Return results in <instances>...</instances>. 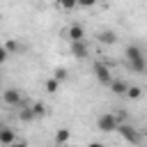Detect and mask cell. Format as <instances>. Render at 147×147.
Here are the masks:
<instances>
[{
	"instance_id": "6da1fadb",
	"label": "cell",
	"mask_w": 147,
	"mask_h": 147,
	"mask_svg": "<svg viewBox=\"0 0 147 147\" xmlns=\"http://www.w3.org/2000/svg\"><path fill=\"white\" fill-rule=\"evenodd\" d=\"M119 124H122V122H119V117H117L115 113H103V115L96 117V129L103 131V133H113V131H117Z\"/></svg>"
},
{
	"instance_id": "7a4b0ae2",
	"label": "cell",
	"mask_w": 147,
	"mask_h": 147,
	"mask_svg": "<svg viewBox=\"0 0 147 147\" xmlns=\"http://www.w3.org/2000/svg\"><path fill=\"white\" fill-rule=\"evenodd\" d=\"M92 74L96 76V80L101 83V85H110L115 78L110 76V67L106 64V62H94L92 64Z\"/></svg>"
},
{
	"instance_id": "3957f363",
	"label": "cell",
	"mask_w": 147,
	"mask_h": 147,
	"mask_svg": "<svg viewBox=\"0 0 147 147\" xmlns=\"http://www.w3.org/2000/svg\"><path fill=\"white\" fill-rule=\"evenodd\" d=\"M2 101L5 106H11V108H23V94L16 90V87H7L2 92Z\"/></svg>"
},
{
	"instance_id": "277c9868",
	"label": "cell",
	"mask_w": 147,
	"mask_h": 147,
	"mask_svg": "<svg viewBox=\"0 0 147 147\" xmlns=\"http://www.w3.org/2000/svg\"><path fill=\"white\" fill-rule=\"evenodd\" d=\"M117 133H119L129 145H138V142H140V133H138L131 124H119V126H117Z\"/></svg>"
},
{
	"instance_id": "5b68a950",
	"label": "cell",
	"mask_w": 147,
	"mask_h": 147,
	"mask_svg": "<svg viewBox=\"0 0 147 147\" xmlns=\"http://www.w3.org/2000/svg\"><path fill=\"white\" fill-rule=\"evenodd\" d=\"M69 51H71V55H74L76 60H85V57L90 55V48H87V44H85V39H83V41H71V46H69Z\"/></svg>"
},
{
	"instance_id": "8992f818",
	"label": "cell",
	"mask_w": 147,
	"mask_h": 147,
	"mask_svg": "<svg viewBox=\"0 0 147 147\" xmlns=\"http://www.w3.org/2000/svg\"><path fill=\"white\" fill-rule=\"evenodd\" d=\"M18 138H16V133H14V129L11 126H2L0 129V142H2V147H9L11 142H16Z\"/></svg>"
},
{
	"instance_id": "52a82bcc",
	"label": "cell",
	"mask_w": 147,
	"mask_h": 147,
	"mask_svg": "<svg viewBox=\"0 0 147 147\" xmlns=\"http://www.w3.org/2000/svg\"><path fill=\"white\" fill-rule=\"evenodd\" d=\"M67 39H69V41H83V39H85V30H83V25L74 23V25L67 30Z\"/></svg>"
},
{
	"instance_id": "ba28073f",
	"label": "cell",
	"mask_w": 147,
	"mask_h": 147,
	"mask_svg": "<svg viewBox=\"0 0 147 147\" xmlns=\"http://www.w3.org/2000/svg\"><path fill=\"white\" fill-rule=\"evenodd\" d=\"M108 87H110V92H113L115 96H126V92H129V85H126L124 80H117V78H115Z\"/></svg>"
},
{
	"instance_id": "9c48e42d",
	"label": "cell",
	"mask_w": 147,
	"mask_h": 147,
	"mask_svg": "<svg viewBox=\"0 0 147 147\" xmlns=\"http://www.w3.org/2000/svg\"><path fill=\"white\" fill-rule=\"evenodd\" d=\"M124 57H126V60H140V57H145V53H142V48H140V46L131 44V46H126Z\"/></svg>"
},
{
	"instance_id": "30bf717a",
	"label": "cell",
	"mask_w": 147,
	"mask_h": 147,
	"mask_svg": "<svg viewBox=\"0 0 147 147\" xmlns=\"http://www.w3.org/2000/svg\"><path fill=\"white\" fill-rule=\"evenodd\" d=\"M126 67H129V71H133V74H142L145 67H147V60H145V57H140V60H126Z\"/></svg>"
},
{
	"instance_id": "8fae6325",
	"label": "cell",
	"mask_w": 147,
	"mask_h": 147,
	"mask_svg": "<svg viewBox=\"0 0 147 147\" xmlns=\"http://www.w3.org/2000/svg\"><path fill=\"white\" fill-rule=\"evenodd\" d=\"M96 39H99L101 44H115V41H117V34H115L113 30H101V32L96 34Z\"/></svg>"
},
{
	"instance_id": "7c38bea8",
	"label": "cell",
	"mask_w": 147,
	"mask_h": 147,
	"mask_svg": "<svg viewBox=\"0 0 147 147\" xmlns=\"http://www.w3.org/2000/svg\"><path fill=\"white\" fill-rule=\"evenodd\" d=\"M18 117H21L23 122H32V119H37V117H34V110H32V106H30V108H25V106H23V108L18 110Z\"/></svg>"
},
{
	"instance_id": "4fadbf2b",
	"label": "cell",
	"mask_w": 147,
	"mask_h": 147,
	"mask_svg": "<svg viewBox=\"0 0 147 147\" xmlns=\"http://www.w3.org/2000/svg\"><path fill=\"white\" fill-rule=\"evenodd\" d=\"M69 138H71L69 129H57V131H55V142H57V145H64Z\"/></svg>"
},
{
	"instance_id": "5bb4252c",
	"label": "cell",
	"mask_w": 147,
	"mask_h": 147,
	"mask_svg": "<svg viewBox=\"0 0 147 147\" xmlns=\"http://www.w3.org/2000/svg\"><path fill=\"white\" fill-rule=\"evenodd\" d=\"M55 5L60 9H64V11H71V9L78 7V0H55Z\"/></svg>"
},
{
	"instance_id": "9a60e30c",
	"label": "cell",
	"mask_w": 147,
	"mask_h": 147,
	"mask_svg": "<svg viewBox=\"0 0 147 147\" xmlns=\"http://www.w3.org/2000/svg\"><path fill=\"white\" fill-rule=\"evenodd\" d=\"M57 90H60V80H57L55 76H51V78L46 80V92H48V94H55Z\"/></svg>"
},
{
	"instance_id": "2e32d148",
	"label": "cell",
	"mask_w": 147,
	"mask_h": 147,
	"mask_svg": "<svg viewBox=\"0 0 147 147\" xmlns=\"http://www.w3.org/2000/svg\"><path fill=\"white\" fill-rule=\"evenodd\" d=\"M126 96H129V99H140V96H142V90H140L138 85H129V92H126Z\"/></svg>"
},
{
	"instance_id": "e0dca14e",
	"label": "cell",
	"mask_w": 147,
	"mask_h": 147,
	"mask_svg": "<svg viewBox=\"0 0 147 147\" xmlns=\"http://www.w3.org/2000/svg\"><path fill=\"white\" fill-rule=\"evenodd\" d=\"M32 110H34V117H44V115H46V106H44L41 101L32 103Z\"/></svg>"
},
{
	"instance_id": "ac0fdd59",
	"label": "cell",
	"mask_w": 147,
	"mask_h": 147,
	"mask_svg": "<svg viewBox=\"0 0 147 147\" xmlns=\"http://www.w3.org/2000/svg\"><path fill=\"white\" fill-rule=\"evenodd\" d=\"M5 48H7L9 53H18V51H21V46H18V44H16L14 39H9V41H5Z\"/></svg>"
},
{
	"instance_id": "d6986e66",
	"label": "cell",
	"mask_w": 147,
	"mask_h": 147,
	"mask_svg": "<svg viewBox=\"0 0 147 147\" xmlns=\"http://www.w3.org/2000/svg\"><path fill=\"white\" fill-rule=\"evenodd\" d=\"M53 76H55V78L62 83V80H67V69H64V67H57V69L53 71Z\"/></svg>"
},
{
	"instance_id": "ffe728a7",
	"label": "cell",
	"mask_w": 147,
	"mask_h": 147,
	"mask_svg": "<svg viewBox=\"0 0 147 147\" xmlns=\"http://www.w3.org/2000/svg\"><path fill=\"white\" fill-rule=\"evenodd\" d=\"M94 5H96V0H78V7H85V9H90Z\"/></svg>"
},
{
	"instance_id": "44dd1931",
	"label": "cell",
	"mask_w": 147,
	"mask_h": 147,
	"mask_svg": "<svg viewBox=\"0 0 147 147\" xmlns=\"http://www.w3.org/2000/svg\"><path fill=\"white\" fill-rule=\"evenodd\" d=\"M7 60H9V51L2 46V48H0V62H7Z\"/></svg>"
},
{
	"instance_id": "7402d4cb",
	"label": "cell",
	"mask_w": 147,
	"mask_h": 147,
	"mask_svg": "<svg viewBox=\"0 0 147 147\" xmlns=\"http://www.w3.org/2000/svg\"><path fill=\"white\" fill-rule=\"evenodd\" d=\"M9 147H25V140H16V142H11Z\"/></svg>"
},
{
	"instance_id": "603a6c76",
	"label": "cell",
	"mask_w": 147,
	"mask_h": 147,
	"mask_svg": "<svg viewBox=\"0 0 147 147\" xmlns=\"http://www.w3.org/2000/svg\"><path fill=\"white\" fill-rule=\"evenodd\" d=\"M87 147H106V145H103V142H90Z\"/></svg>"
}]
</instances>
